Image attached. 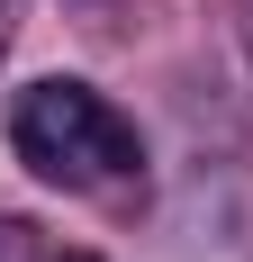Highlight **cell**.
<instances>
[{"instance_id": "cell-2", "label": "cell", "mask_w": 253, "mask_h": 262, "mask_svg": "<svg viewBox=\"0 0 253 262\" xmlns=\"http://www.w3.org/2000/svg\"><path fill=\"white\" fill-rule=\"evenodd\" d=\"M0 262H27V226L18 217H0Z\"/></svg>"}, {"instance_id": "cell-1", "label": "cell", "mask_w": 253, "mask_h": 262, "mask_svg": "<svg viewBox=\"0 0 253 262\" xmlns=\"http://www.w3.org/2000/svg\"><path fill=\"white\" fill-rule=\"evenodd\" d=\"M9 145L46 181H109L136 172V127L91 91V81H27L9 108Z\"/></svg>"}, {"instance_id": "cell-5", "label": "cell", "mask_w": 253, "mask_h": 262, "mask_svg": "<svg viewBox=\"0 0 253 262\" xmlns=\"http://www.w3.org/2000/svg\"><path fill=\"white\" fill-rule=\"evenodd\" d=\"M0 18H9V0H0Z\"/></svg>"}, {"instance_id": "cell-3", "label": "cell", "mask_w": 253, "mask_h": 262, "mask_svg": "<svg viewBox=\"0 0 253 262\" xmlns=\"http://www.w3.org/2000/svg\"><path fill=\"white\" fill-rule=\"evenodd\" d=\"M235 9H244V46H253V0H235Z\"/></svg>"}, {"instance_id": "cell-4", "label": "cell", "mask_w": 253, "mask_h": 262, "mask_svg": "<svg viewBox=\"0 0 253 262\" xmlns=\"http://www.w3.org/2000/svg\"><path fill=\"white\" fill-rule=\"evenodd\" d=\"M54 262H100V253H81V244H73V253H54Z\"/></svg>"}]
</instances>
